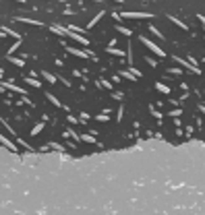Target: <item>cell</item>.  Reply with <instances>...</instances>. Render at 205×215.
<instances>
[{
  "instance_id": "603a6c76",
  "label": "cell",
  "mask_w": 205,
  "mask_h": 215,
  "mask_svg": "<svg viewBox=\"0 0 205 215\" xmlns=\"http://www.w3.org/2000/svg\"><path fill=\"white\" fill-rule=\"evenodd\" d=\"M122 114H124V108H122V105H118V116H116V120H122Z\"/></svg>"
},
{
  "instance_id": "30bf717a",
  "label": "cell",
  "mask_w": 205,
  "mask_h": 215,
  "mask_svg": "<svg viewBox=\"0 0 205 215\" xmlns=\"http://www.w3.org/2000/svg\"><path fill=\"white\" fill-rule=\"evenodd\" d=\"M17 21H21V23H29V25H41V21H35V19H27V17H17Z\"/></svg>"
},
{
  "instance_id": "4fadbf2b",
  "label": "cell",
  "mask_w": 205,
  "mask_h": 215,
  "mask_svg": "<svg viewBox=\"0 0 205 215\" xmlns=\"http://www.w3.org/2000/svg\"><path fill=\"white\" fill-rule=\"evenodd\" d=\"M46 97H48V99H50V104H52V105H56V108H62V104H60V101H58V99H56L54 95H52V93H46Z\"/></svg>"
},
{
  "instance_id": "3957f363",
  "label": "cell",
  "mask_w": 205,
  "mask_h": 215,
  "mask_svg": "<svg viewBox=\"0 0 205 215\" xmlns=\"http://www.w3.org/2000/svg\"><path fill=\"white\" fill-rule=\"evenodd\" d=\"M64 50H66L68 54H73V56H79V58H89V54H87V52H83V50H77L75 46H66Z\"/></svg>"
},
{
  "instance_id": "6da1fadb",
  "label": "cell",
  "mask_w": 205,
  "mask_h": 215,
  "mask_svg": "<svg viewBox=\"0 0 205 215\" xmlns=\"http://www.w3.org/2000/svg\"><path fill=\"white\" fill-rule=\"evenodd\" d=\"M139 39H141V43H145V46H147V48H149L151 52H153V54H157V56H160V58H166V52H164V50H162V48H160L157 43L149 42L147 37H139Z\"/></svg>"
},
{
  "instance_id": "e0dca14e",
  "label": "cell",
  "mask_w": 205,
  "mask_h": 215,
  "mask_svg": "<svg viewBox=\"0 0 205 215\" xmlns=\"http://www.w3.org/2000/svg\"><path fill=\"white\" fill-rule=\"evenodd\" d=\"M116 31H120V33H124L126 35V37H129L130 33H133V31H130V29H126V27H122V25H116Z\"/></svg>"
},
{
  "instance_id": "d4e9b609",
  "label": "cell",
  "mask_w": 205,
  "mask_h": 215,
  "mask_svg": "<svg viewBox=\"0 0 205 215\" xmlns=\"http://www.w3.org/2000/svg\"><path fill=\"white\" fill-rule=\"evenodd\" d=\"M180 114H182V112H180V110H176V112L172 110V112H170V114H168V116H172V118H174V116H180Z\"/></svg>"
},
{
  "instance_id": "9c48e42d",
  "label": "cell",
  "mask_w": 205,
  "mask_h": 215,
  "mask_svg": "<svg viewBox=\"0 0 205 215\" xmlns=\"http://www.w3.org/2000/svg\"><path fill=\"white\" fill-rule=\"evenodd\" d=\"M168 19H170V21L174 23V25H178V27H180V29H186V23H182V21H180V19H178V17H174V14H170Z\"/></svg>"
},
{
  "instance_id": "2e32d148",
  "label": "cell",
  "mask_w": 205,
  "mask_h": 215,
  "mask_svg": "<svg viewBox=\"0 0 205 215\" xmlns=\"http://www.w3.org/2000/svg\"><path fill=\"white\" fill-rule=\"evenodd\" d=\"M8 62L17 64V66H25V62H23V60H21V58H13V56H8Z\"/></svg>"
},
{
  "instance_id": "5bb4252c",
  "label": "cell",
  "mask_w": 205,
  "mask_h": 215,
  "mask_svg": "<svg viewBox=\"0 0 205 215\" xmlns=\"http://www.w3.org/2000/svg\"><path fill=\"white\" fill-rule=\"evenodd\" d=\"M41 128H44V122H40V124H35L33 128H31V132H29V134H31V137H35V134H40V130Z\"/></svg>"
},
{
  "instance_id": "5b68a950",
  "label": "cell",
  "mask_w": 205,
  "mask_h": 215,
  "mask_svg": "<svg viewBox=\"0 0 205 215\" xmlns=\"http://www.w3.org/2000/svg\"><path fill=\"white\" fill-rule=\"evenodd\" d=\"M23 83L31 85V87H35V89H40V87H41L40 81H37V79H31V76H23Z\"/></svg>"
},
{
  "instance_id": "7c38bea8",
  "label": "cell",
  "mask_w": 205,
  "mask_h": 215,
  "mask_svg": "<svg viewBox=\"0 0 205 215\" xmlns=\"http://www.w3.org/2000/svg\"><path fill=\"white\" fill-rule=\"evenodd\" d=\"M102 17H104V10H102V13H97V14H96V17H93V19H91V21H89V25H87V29H91V27H93V25H96V23H97V21H100V19H102Z\"/></svg>"
},
{
  "instance_id": "ffe728a7",
  "label": "cell",
  "mask_w": 205,
  "mask_h": 215,
  "mask_svg": "<svg viewBox=\"0 0 205 215\" xmlns=\"http://www.w3.org/2000/svg\"><path fill=\"white\" fill-rule=\"evenodd\" d=\"M97 83L102 85V87H106L108 91H112V89H114V85H112V83H108V81H104V79H102V81H97Z\"/></svg>"
},
{
  "instance_id": "d6986e66",
  "label": "cell",
  "mask_w": 205,
  "mask_h": 215,
  "mask_svg": "<svg viewBox=\"0 0 205 215\" xmlns=\"http://www.w3.org/2000/svg\"><path fill=\"white\" fill-rule=\"evenodd\" d=\"M149 31H151V33H156L157 37H160V39H164V33H160V31H157V27H156V25H149Z\"/></svg>"
},
{
  "instance_id": "277c9868",
  "label": "cell",
  "mask_w": 205,
  "mask_h": 215,
  "mask_svg": "<svg viewBox=\"0 0 205 215\" xmlns=\"http://www.w3.org/2000/svg\"><path fill=\"white\" fill-rule=\"evenodd\" d=\"M2 87H8V89H13V91H17V93H25V89H23V87H19V85H15V83H11V81H4V83H2Z\"/></svg>"
},
{
  "instance_id": "7a4b0ae2",
  "label": "cell",
  "mask_w": 205,
  "mask_h": 215,
  "mask_svg": "<svg viewBox=\"0 0 205 215\" xmlns=\"http://www.w3.org/2000/svg\"><path fill=\"white\" fill-rule=\"evenodd\" d=\"M149 17H153V14H149V13H126V10L120 13V19H149Z\"/></svg>"
},
{
  "instance_id": "cb8c5ba5",
  "label": "cell",
  "mask_w": 205,
  "mask_h": 215,
  "mask_svg": "<svg viewBox=\"0 0 205 215\" xmlns=\"http://www.w3.org/2000/svg\"><path fill=\"white\" fill-rule=\"evenodd\" d=\"M96 120H97V122H106L108 116H106V114H100V116H96Z\"/></svg>"
},
{
  "instance_id": "8992f818",
  "label": "cell",
  "mask_w": 205,
  "mask_h": 215,
  "mask_svg": "<svg viewBox=\"0 0 205 215\" xmlns=\"http://www.w3.org/2000/svg\"><path fill=\"white\" fill-rule=\"evenodd\" d=\"M120 76L126 79V81H130V83H135V81H137V76L133 75V72H129V70H120Z\"/></svg>"
},
{
  "instance_id": "ac0fdd59",
  "label": "cell",
  "mask_w": 205,
  "mask_h": 215,
  "mask_svg": "<svg viewBox=\"0 0 205 215\" xmlns=\"http://www.w3.org/2000/svg\"><path fill=\"white\" fill-rule=\"evenodd\" d=\"M156 89H157V91H162V93H170V89H168L164 83H156Z\"/></svg>"
},
{
  "instance_id": "4316f807",
  "label": "cell",
  "mask_w": 205,
  "mask_h": 215,
  "mask_svg": "<svg viewBox=\"0 0 205 215\" xmlns=\"http://www.w3.org/2000/svg\"><path fill=\"white\" fill-rule=\"evenodd\" d=\"M197 17H199V21L203 23V27H205V14H197Z\"/></svg>"
},
{
  "instance_id": "44dd1931",
  "label": "cell",
  "mask_w": 205,
  "mask_h": 215,
  "mask_svg": "<svg viewBox=\"0 0 205 215\" xmlns=\"http://www.w3.org/2000/svg\"><path fill=\"white\" fill-rule=\"evenodd\" d=\"M21 42H23V39H17V42H15L13 46H11V48H8V54H13L15 50H17V48H19V46H21Z\"/></svg>"
},
{
  "instance_id": "484cf974",
  "label": "cell",
  "mask_w": 205,
  "mask_h": 215,
  "mask_svg": "<svg viewBox=\"0 0 205 215\" xmlns=\"http://www.w3.org/2000/svg\"><path fill=\"white\" fill-rule=\"evenodd\" d=\"M151 114H153L156 118H162V114H160V112H156V108H151Z\"/></svg>"
},
{
  "instance_id": "9a60e30c",
  "label": "cell",
  "mask_w": 205,
  "mask_h": 215,
  "mask_svg": "<svg viewBox=\"0 0 205 215\" xmlns=\"http://www.w3.org/2000/svg\"><path fill=\"white\" fill-rule=\"evenodd\" d=\"M106 52H108V54H114V56H124V50H116V48H108Z\"/></svg>"
},
{
  "instance_id": "ba28073f",
  "label": "cell",
  "mask_w": 205,
  "mask_h": 215,
  "mask_svg": "<svg viewBox=\"0 0 205 215\" xmlns=\"http://www.w3.org/2000/svg\"><path fill=\"white\" fill-rule=\"evenodd\" d=\"M0 141H2V145H4V147H8L11 151H17V145H15V143H11V141H8L6 137H0Z\"/></svg>"
},
{
  "instance_id": "8fae6325",
  "label": "cell",
  "mask_w": 205,
  "mask_h": 215,
  "mask_svg": "<svg viewBox=\"0 0 205 215\" xmlns=\"http://www.w3.org/2000/svg\"><path fill=\"white\" fill-rule=\"evenodd\" d=\"M41 79H46L48 83H56V81H58L56 76H52V75H50V72H46V70H41Z\"/></svg>"
},
{
  "instance_id": "7402d4cb",
  "label": "cell",
  "mask_w": 205,
  "mask_h": 215,
  "mask_svg": "<svg viewBox=\"0 0 205 215\" xmlns=\"http://www.w3.org/2000/svg\"><path fill=\"white\" fill-rule=\"evenodd\" d=\"M81 139H83V141H87V143H96V139H93L91 134H81Z\"/></svg>"
},
{
  "instance_id": "83f0119b",
  "label": "cell",
  "mask_w": 205,
  "mask_h": 215,
  "mask_svg": "<svg viewBox=\"0 0 205 215\" xmlns=\"http://www.w3.org/2000/svg\"><path fill=\"white\" fill-rule=\"evenodd\" d=\"M199 110H201V112H203V114H205V105H199Z\"/></svg>"
},
{
  "instance_id": "52a82bcc",
  "label": "cell",
  "mask_w": 205,
  "mask_h": 215,
  "mask_svg": "<svg viewBox=\"0 0 205 215\" xmlns=\"http://www.w3.org/2000/svg\"><path fill=\"white\" fill-rule=\"evenodd\" d=\"M52 31L58 35H68L70 31H68V27H58V25H52Z\"/></svg>"
}]
</instances>
